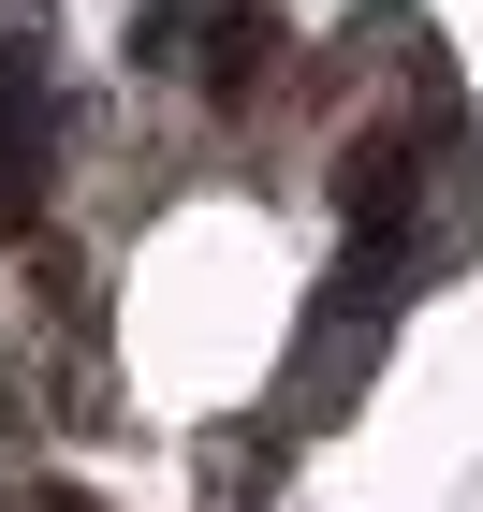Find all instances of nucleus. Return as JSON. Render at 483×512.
Instances as JSON below:
<instances>
[{
    "label": "nucleus",
    "mask_w": 483,
    "mask_h": 512,
    "mask_svg": "<svg viewBox=\"0 0 483 512\" xmlns=\"http://www.w3.org/2000/svg\"><path fill=\"white\" fill-rule=\"evenodd\" d=\"M205 0H147V15H132V59H176V30H191Z\"/></svg>",
    "instance_id": "nucleus-4"
},
{
    "label": "nucleus",
    "mask_w": 483,
    "mask_h": 512,
    "mask_svg": "<svg viewBox=\"0 0 483 512\" xmlns=\"http://www.w3.org/2000/svg\"><path fill=\"white\" fill-rule=\"evenodd\" d=\"M44 147H59L44 132V59H30V15H15L0 30V235L44 205Z\"/></svg>",
    "instance_id": "nucleus-1"
},
{
    "label": "nucleus",
    "mask_w": 483,
    "mask_h": 512,
    "mask_svg": "<svg viewBox=\"0 0 483 512\" xmlns=\"http://www.w3.org/2000/svg\"><path fill=\"white\" fill-rule=\"evenodd\" d=\"M264 59H279V15H220V30H205V103H249Z\"/></svg>",
    "instance_id": "nucleus-3"
},
{
    "label": "nucleus",
    "mask_w": 483,
    "mask_h": 512,
    "mask_svg": "<svg viewBox=\"0 0 483 512\" xmlns=\"http://www.w3.org/2000/svg\"><path fill=\"white\" fill-rule=\"evenodd\" d=\"M337 205H352L366 235H396L410 205H425V147H396V132H352V147H337Z\"/></svg>",
    "instance_id": "nucleus-2"
}]
</instances>
